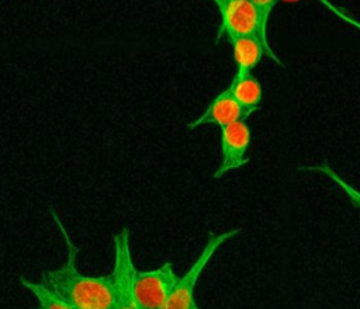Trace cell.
I'll use <instances>...</instances> for the list:
<instances>
[{
	"label": "cell",
	"instance_id": "6da1fadb",
	"mask_svg": "<svg viewBox=\"0 0 360 309\" xmlns=\"http://www.w3.org/2000/svg\"><path fill=\"white\" fill-rule=\"evenodd\" d=\"M68 247V258L62 267L42 272L41 281L55 291L75 309H114L115 291L112 274L84 275L76 268L79 249L72 243L59 218L52 211Z\"/></svg>",
	"mask_w": 360,
	"mask_h": 309
},
{
	"label": "cell",
	"instance_id": "5b68a950",
	"mask_svg": "<svg viewBox=\"0 0 360 309\" xmlns=\"http://www.w3.org/2000/svg\"><path fill=\"white\" fill-rule=\"evenodd\" d=\"M179 281L173 263L166 261L152 271H136L135 298L139 309H163Z\"/></svg>",
	"mask_w": 360,
	"mask_h": 309
},
{
	"label": "cell",
	"instance_id": "7c38bea8",
	"mask_svg": "<svg viewBox=\"0 0 360 309\" xmlns=\"http://www.w3.org/2000/svg\"><path fill=\"white\" fill-rule=\"evenodd\" d=\"M278 0H252V3L256 7L259 20H260V25L264 34H267V22H269V17L271 10L274 8V6L277 4Z\"/></svg>",
	"mask_w": 360,
	"mask_h": 309
},
{
	"label": "cell",
	"instance_id": "5bb4252c",
	"mask_svg": "<svg viewBox=\"0 0 360 309\" xmlns=\"http://www.w3.org/2000/svg\"><path fill=\"white\" fill-rule=\"evenodd\" d=\"M212 1H214V4L217 6L219 14L222 15L224 11H225V8H226V6H228V1H229V0H212Z\"/></svg>",
	"mask_w": 360,
	"mask_h": 309
},
{
	"label": "cell",
	"instance_id": "9a60e30c",
	"mask_svg": "<svg viewBox=\"0 0 360 309\" xmlns=\"http://www.w3.org/2000/svg\"><path fill=\"white\" fill-rule=\"evenodd\" d=\"M190 309H198V306H197V303H195V301L193 302V305H191V308Z\"/></svg>",
	"mask_w": 360,
	"mask_h": 309
},
{
	"label": "cell",
	"instance_id": "8992f818",
	"mask_svg": "<svg viewBox=\"0 0 360 309\" xmlns=\"http://www.w3.org/2000/svg\"><path fill=\"white\" fill-rule=\"evenodd\" d=\"M250 140L252 132L245 121H238L221 128V162L214 173V178H221L226 173L240 169L249 162L248 150L250 146Z\"/></svg>",
	"mask_w": 360,
	"mask_h": 309
},
{
	"label": "cell",
	"instance_id": "9c48e42d",
	"mask_svg": "<svg viewBox=\"0 0 360 309\" xmlns=\"http://www.w3.org/2000/svg\"><path fill=\"white\" fill-rule=\"evenodd\" d=\"M228 87L231 88L233 97L240 104L246 118H249L260 107L263 96L262 84L255 76H252V73L245 76L235 74Z\"/></svg>",
	"mask_w": 360,
	"mask_h": 309
},
{
	"label": "cell",
	"instance_id": "52a82bcc",
	"mask_svg": "<svg viewBox=\"0 0 360 309\" xmlns=\"http://www.w3.org/2000/svg\"><path fill=\"white\" fill-rule=\"evenodd\" d=\"M245 119L246 117L240 104L233 97L231 88L226 87L215 96V98L208 104L207 110L197 119L188 124V129H195L201 125H218L224 128Z\"/></svg>",
	"mask_w": 360,
	"mask_h": 309
},
{
	"label": "cell",
	"instance_id": "277c9868",
	"mask_svg": "<svg viewBox=\"0 0 360 309\" xmlns=\"http://www.w3.org/2000/svg\"><path fill=\"white\" fill-rule=\"evenodd\" d=\"M242 229H232L222 232L219 235H211L207 240L205 246L202 247V251L200 253L198 258L194 261V264L190 267V270L179 278L173 292L170 294L167 303L163 309H190L194 302V288L195 284L205 268V265L210 263V260L214 257L217 250L231 237L236 236Z\"/></svg>",
	"mask_w": 360,
	"mask_h": 309
},
{
	"label": "cell",
	"instance_id": "7a4b0ae2",
	"mask_svg": "<svg viewBox=\"0 0 360 309\" xmlns=\"http://www.w3.org/2000/svg\"><path fill=\"white\" fill-rule=\"evenodd\" d=\"M114 242V267L112 280L115 291L114 309H139L135 298L136 268L131 256L129 229L122 228L112 236Z\"/></svg>",
	"mask_w": 360,
	"mask_h": 309
},
{
	"label": "cell",
	"instance_id": "4fadbf2b",
	"mask_svg": "<svg viewBox=\"0 0 360 309\" xmlns=\"http://www.w3.org/2000/svg\"><path fill=\"white\" fill-rule=\"evenodd\" d=\"M328 4V3H326ZM329 7H330V10L335 13V14H338L342 20H345L346 22H349L350 25H353V27H356L357 29H360V22L357 21V20H354L353 17H350V15H347L346 13H343L342 10H339V8H336V7H333V6H330V4H328Z\"/></svg>",
	"mask_w": 360,
	"mask_h": 309
},
{
	"label": "cell",
	"instance_id": "8fae6325",
	"mask_svg": "<svg viewBox=\"0 0 360 309\" xmlns=\"http://www.w3.org/2000/svg\"><path fill=\"white\" fill-rule=\"evenodd\" d=\"M304 170H309V171H316V173H322L325 174L330 181H333L338 187H340V190L347 195L349 201L356 206L360 208V191L357 188H354L353 185H350L339 173H336L328 163H321V164H315V166H307L302 167Z\"/></svg>",
	"mask_w": 360,
	"mask_h": 309
},
{
	"label": "cell",
	"instance_id": "30bf717a",
	"mask_svg": "<svg viewBox=\"0 0 360 309\" xmlns=\"http://www.w3.org/2000/svg\"><path fill=\"white\" fill-rule=\"evenodd\" d=\"M20 284L37 298L39 309H75L42 281L34 282L25 280L24 277H20Z\"/></svg>",
	"mask_w": 360,
	"mask_h": 309
},
{
	"label": "cell",
	"instance_id": "3957f363",
	"mask_svg": "<svg viewBox=\"0 0 360 309\" xmlns=\"http://www.w3.org/2000/svg\"><path fill=\"white\" fill-rule=\"evenodd\" d=\"M226 35L229 41H233L240 37H259L267 51V56L276 60L280 66L283 62L277 58V55L271 51L267 34L263 32L260 20L252 0H229L228 6L221 15V27L218 32V39Z\"/></svg>",
	"mask_w": 360,
	"mask_h": 309
},
{
	"label": "cell",
	"instance_id": "ba28073f",
	"mask_svg": "<svg viewBox=\"0 0 360 309\" xmlns=\"http://www.w3.org/2000/svg\"><path fill=\"white\" fill-rule=\"evenodd\" d=\"M238 76L250 74L267 51L259 37H240L231 41Z\"/></svg>",
	"mask_w": 360,
	"mask_h": 309
}]
</instances>
